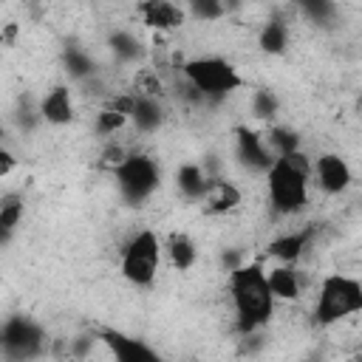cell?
Segmentation results:
<instances>
[{
    "mask_svg": "<svg viewBox=\"0 0 362 362\" xmlns=\"http://www.w3.org/2000/svg\"><path fill=\"white\" fill-rule=\"evenodd\" d=\"M136 14L141 17L144 25L156 28V31H175L187 23V11L178 3L170 0H147L136 6Z\"/></svg>",
    "mask_w": 362,
    "mask_h": 362,
    "instance_id": "cell-14",
    "label": "cell"
},
{
    "mask_svg": "<svg viewBox=\"0 0 362 362\" xmlns=\"http://www.w3.org/2000/svg\"><path fill=\"white\" fill-rule=\"evenodd\" d=\"M37 119L51 124V127H65L76 119V105H74V90L68 85H54L45 90V96L37 105Z\"/></svg>",
    "mask_w": 362,
    "mask_h": 362,
    "instance_id": "cell-12",
    "label": "cell"
},
{
    "mask_svg": "<svg viewBox=\"0 0 362 362\" xmlns=\"http://www.w3.org/2000/svg\"><path fill=\"white\" fill-rule=\"evenodd\" d=\"M249 110L260 122H274L277 113H280V99H277V93L272 88H257L249 96Z\"/></svg>",
    "mask_w": 362,
    "mask_h": 362,
    "instance_id": "cell-23",
    "label": "cell"
},
{
    "mask_svg": "<svg viewBox=\"0 0 362 362\" xmlns=\"http://www.w3.org/2000/svg\"><path fill=\"white\" fill-rule=\"evenodd\" d=\"M45 348V334L40 322L28 317H11L0 325V351L14 362H28Z\"/></svg>",
    "mask_w": 362,
    "mask_h": 362,
    "instance_id": "cell-7",
    "label": "cell"
},
{
    "mask_svg": "<svg viewBox=\"0 0 362 362\" xmlns=\"http://www.w3.org/2000/svg\"><path fill=\"white\" fill-rule=\"evenodd\" d=\"M107 45L113 51V57L119 62H136L144 57V45L141 40L133 34V31H124V28H116L110 37H107Z\"/></svg>",
    "mask_w": 362,
    "mask_h": 362,
    "instance_id": "cell-21",
    "label": "cell"
},
{
    "mask_svg": "<svg viewBox=\"0 0 362 362\" xmlns=\"http://www.w3.org/2000/svg\"><path fill=\"white\" fill-rule=\"evenodd\" d=\"M99 342L113 362H167L153 345L119 328H99Z\"/></svg>",
    "mask_w": 362,
    "mask_h": 362,
    "instance_id": "cell-8",
    "label": "cell"
},
{
    "mask_svg": "<svg viewBox=\"0 0 362 362\" xmlns=\"http://www.w3.org/2000/svg\"><path fill=\"white\" fill-rule=\"evenodd\" d=\"M257 45L266 54H286L288 45H291V28H288V23L280 20V17L266 20L260 25V31H257Z\"/></svg>",
    "mask_w": 362,
    "mask_h": 362,
    "instance_id": "cell-18",
    "label": "cell"
},
{
    "mask_svg": "<svg viewBox=\"0 0 362 362\" xmlns=\"http://www.w3.org/2000/svg\"><path fill=\"white\" fill-rule=\"evenodd\" d=\"M362 311V283L351 272H331L320 280L311 320L320 328H331Z\"/></svg>",
    "mask_w": 362,
    "mask_h": 362,
    "instance_id": "cell-3",
    "label": "cell"
},
{
    "mask_svg": "<svg viewBox=\"0 0 362 362\" xmlns=\"http://www.w3.org/2000/svg\"><path fill=\"white\" fill-rule=\"evenodd\" d=\"M314 240V226H305V229H286L280 235H274L269 243H266V252L269 257H274L277 263H288V266H297L308 246Z\"/></svg>",
    "mask_w": 362,
    "mask_h": 362,
    "instance_id": "cell-13",
    "label": "cell"
},
{
    "mask_svg": "<svg viewBox=\"0 0 362 362\" xmlns=\"http://www.w3.org/2000/svg\"><path fill=\"white\" fill-rule=\"evenodd\" d=\"M311 181L325 195H342L354 184V170L342 153H320L311 158Z\"/></svg>",
    "mask_w": 362,
    "mask_h": 362,
    "instance_id": "cell-9",
    "label": "cell"
},
{
    "mask_svg": "<svg viewBox=\"0 0 362 362\" xmlns=\"http://www.w3.org/2000/svg\"><path fill=\"white\" fill-rule=\"evenodd\" d=\"M17 161H20V158H17L6 144H0V181H3V178H8V175L14 173Z\"/></svg>",
    "mask_w": 362,
    "mask_h": 362,
    "instance_id": "cell-27",
    "label": "cell"
},
{
    "mask_svg": "<svg viewBox=\"0 0 362 362\" xmlns=\"http://www.w3.org/2000/svg\"><path fill=\"white\" fill-rule=\"evenodd\" d=\"M23 215H25V201H23L20 192L0 195V246H6L11 240V235L17 232Z\"/></svg>",
    "mask_w": 362,
    "mask_h": 362,
    "instance_id": "cell-20",
    "label": "cell"
},
{
    "mask_svg": "<svg viewBox=\"0 0 362 362\" xmlns=\"http://www.w3.org/2000/svg\"><path fill=\"white\" fill-rule=\"evenodd\" d=\"M206 184H209V178H206V173L201 170V164L187 161V164H181V167L175 170V187H178L181 198H187V201H192V204H198V201L204 198Z\"/></svg>",
    "mask_w": 362,
    "mask_h": 362,
    "instance_id": "cell-19",
    "label": "cell"
},
{
    "mask_svg": "<svg viewBox=\"0 0 362 362\" xmlns=\"http://www.w3.org/2000/svg\"><path fill=\"white\" fill-rule=\"evenodd\" d=\"M184 11H187V20L192 17L195 23H215L226 14V6L215 3V0H192L184 6Z\"/></svg>",
    "mask_w": 362,
    "mask_h": 362,
    "instance_id": "cell-26",
    "label": "cell"
},
{
    "mask_svg": "<svg viewBox=\"0 0 362 362\" xmlns=\"http://www.w3.org/2000/svg\"><path fill=\"white\" fill-rule=\"evenodd\" d=\"M266 283H269L274 303L277 300L294 303L303 294V272L297 266H288V263H277V266L266 269Z\"/></svg>",
    "mask_w": 362,
    "mask_h": 362,
    "instance_id": "cell-15",
    "label": "cell"
},
{
    "mask_svg": "<svg viewBox=\"0 0 362 362\" xmlns=\"http://www.w3.org/2000/svg\"><path fill=\"white\" fill-rule=\"evenodd\" d=\"M3 136H6V130H3V127H0V144H3Z\"/></svg>",
    "mask_w": 362,
    "mask_h": 362,
    "instance_id": "cell-28",
    "label": "cell"
},
{
    "mask_svg": "<svg viewBox=\"0 0 362 362\" xmlns=\"http://www.w3.org/2000/svg\"><path fill=\"white\" fill-rule=\"evenodd\" d=\"M266 201L280 218H294L305 212L311 198V156L300 147L280 156L266 170Z\"/></svg>",
    "mask_w": 362,
    "mask_h": 362,
    "instance_id": "cell-2",
    "label": "cell"
},
{
    "mask_svg": "<svg viewBox=\"0 0 362 362\" xmlns=\"http://www.w3.org/2000/svg\"><path fill=\"white\" fill-rule=\"evenodd\" d=\"M161 263H164V249H161V238L153 229H139L122 249L119 257V272L122 277L136 286V288H147L156 283V277L161 274Z\"/></svg>",
    "mask_w": 362,
    "mask_h": 362,
    "instance_id": "cell-5",
    "label": "cell"
},
{
    "mask_svg": "<svg viewBox=\"0 0 362 362\" xmlns=\"http://www.w3.org/2000/svg\"><path fill=\"white\" fill-rule=\"evenodd\" d=\"M235 161L249 173L266 175L274 156L269 153V147L263 141V133H257L252 127H238L235 130Z\"/></svg>",
    "mask_w": 362,
    "mask_h": 362,
    "instance_id": "cell-11",
    "label": "cell"
},
{
    "mask_svg": "<svg viewBox=\"0 0 362 362\" xmlns=\"http://www.w3.org/2000/svg\"><path fill=\"white\" fill-rule=\"evenodd\" d=\"M198 204H201V212L206 218H226L243 206V189L235 181L218 175V178H209L206 192Z\"/></svg>",
    "mask_w": 362,
    "mask_h": 362,
    "instance_id": "cell-10",
    "label": "cell"
},
{
    "mask_svg": "<svg viewBox=\"0 0 362 362\" xmlns=\"http://www.w3.org/2000/svg\"><path fill=\"white\" fill-rule=\"evenodd\" d=\"M110 175L116 181L122 201L130 206L147 204L161 187V167L147 153H127V158L119 167H113Z\"/></svg>",
    "mask_w": 362,
    "mask_h": 362,
    "instance_id": "cell-6",
    "label": "cell"
},
{
    "mask_svg": "<svg viewBox=\"0 0 362 362\" xmlns=\"http://www.w3.org/2000/svg\"><path fill=\"white\" fill-rule=\"evenodd\" d=\"M161 249H164V257H167V263L173 266V272H192L195 266H198V243L192 240V235H187V232H170L167 235V240L161 243Z\"/></svg>",
    "mask_w": 362,
    "mask_h": 362,
    "instance_id": "cell-17",
    "label": "cell"
},
{
    "mask_svg": "<svg viewBox=\"0 0 362 362\" xmlns=\"http://www.w3.org/2000/svg\"><path fill=\"white\" fill-rule=\"evenodd\" d=\"M62 62H65L68 76H71V79H76V82H85V79H90V76L96 74L93 59H90V57H88V51H82V48H68V51H65V57H62Z\"/></svg>",
    "mask_w": 362,
    "mask_h": 362,
    "instance_id": "cell-24",
    "label": "cell"
},
{
    "mask_svg": "<svg viewBox=\"0 0 362 362\" xmlns=\"http://www.w3.org/2000/svg\"><path fill=\"white\" fill-rule=\"evenodd\" d=\"M181 76L187 82V88L198 96V99H209V102H221L229 93L240 90L246 85V79L240 76V71L218 57V54H206V57H192L181 62Z\"/></svg>",
    "mask_w": 362,
    "mask_h": 362,
    "instance_id": "cell-4",
    "label": "cell"
},
{
    "mask_svg": "<svg viewBox=\"0 0 362 362\" xmlns=\"http://www.w3.org/2000/svg\"><path fill=\"white\" fill-rule=\"evenodd\" d=\"M164 119H167V107L158 99H153V96H136L133 93V107H130V116H127V127L150 136V133H156L164 124Z\"/></svg>",
    "mask_w": 362,
    "mask_h": 362,
    "instance_id": "cell-16",
    "label": "cell"
},
{
    "mask_svg": "<svg viewBox=\"0 0 362 362\" xmlns=\"http://www.w3.org/2000/svg\"><path fill=\"white\" fill-rule=\"evenodd\" d=\"M263 141H266V147H269V153H272L274 158L300 150V133L291 130V127H286V124H272V127L263 133Z\"/></svg>",
    "mask_w": 362,
    "mask_h": 362,
    "instance_id": "cell-22",
    "label": "cell"
},
{
    "mask_svg": "<svg viewBox=\"0 0 362 362\" xmlns=\"http://www.w3.org/2000/svg\"><path fill=\"white\" fill-rule=\"evenodd\" d=\"M127 127V116H122V113H116V110H110V107H99V113H96V119H93V133L96 136H102V139H110V136H116L119 130H124Z\"/></svg>",
    "mask_w": 362,
    "mask_h": 362,
    "instance_id": "cell-25",
    "label": "cell"
},
{
    "mask_svg": "<svg viewBox=\"0 0 362 362\" xmlns=\"http://www.w3.org/2000/svg\"><path fill=\"white\" fill-rule=\"evenodd\" d=\"M226 291L235 314V325L240 334H255L257 328L269 325L274 317V297L266 283V269L257 260L240 263L226 274Z\"/></svg>",
    "mask_w": 362,
    "mask_h": 362,
    "instance_id": "cell-1",
    "label": "cell"
}]
</instances>
